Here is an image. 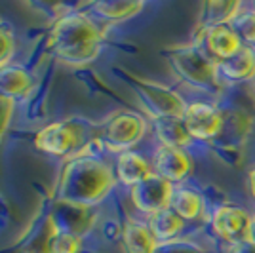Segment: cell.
<instances>
[{
    "label": "cell",
    "mask_w": 255,
    "mask_h": 253,
    "mask_svg": "<svg viewBox=\"0 0 255 253\" xmlns=\"http://www.w3.org/2000/svg\"><path fill=\"white\" fill-rule=\"evenodd\" d=\"M215 73L217 78L223 76L229 82H246L255 80V52L254 48L244 46L240 52L233 55L231 59L215 61Z\"/></svg>",
    "instance_id": "9a60e30c"
},
{
    "label": "cell",
    "mask_w": 255,
    "mask_h": 253,
    "mask_svg": "<svg viewBox=\"0 0 255 253\" xmlns=\"http://www.w3.org/2000/svg\"><path fill=\"white\" fill-rule=\"evenodd\" d=\"M168 61H170L173 73L192 88H196L200 92H215L219 88L215 61L198 46L171 48L168 52Z\"/></svg>",
    "instance_id": "7a4b0ae2"
},
{
    "label": "cell",
    "mask_w": 255,
    "mask_h": 253,
    "mask_svg": "<svg viewBox=\"0 0 255 253\" xmlns=\"http://www.w3.org/2000/svg\"><path fill=\"white\" fill-rule=\"evenodd\" d=\"M154 129H156V137H158L160 145H164V147L185 148L194 141L189 135L185 124H183V118H160V120H154Z\"/></svg>",
    "instance_id": "ffe728a7"
},
{
    "label": "cell",
    "mask_w": 255,
    "mask_h": 253,
    "mask_svg": "<svg viewBox=\"0 0 255 253\" xmlns=\"http://www.w3.org/2000/svg\"><path fill=\"white\" fill-rule=\"evenodd\" d=\"M248 183H250V192H252V196H254L255 200V166L248 173Z\"/></svg>",
    "instance_id": "f546056e"
},
{
    "label": "cell",
    "mask_w": 255,
    "mask_h": 253,
    "mask_svg": "<svg viewBox=\"0 0 255 253\" xmlns=\"http://www.w3.org/2000/svg\"><path fill=\"white\" fill-rule=\"evenodd\" d=\"M147 225H149L150 232H152V236L156 238L158 244L177 240V236H179L181 232H183V229H185V221H183L171 208L150 215Z\"/></svg>",
    "instance_id": "e0dca14e"
},
{
    "label": "cell",
    "mask_w": 255,
    "mask_h": 253,
    "mask_svg": "<svg viewBox=\"0 0 255 253\" xmlns=\"http://www.w3.org/2000/svg\"><path fill=\"white\" fill-rule=\"evenodd\" d=\"M233 253H255V244L250 238L242 240V242H238L233 248Z\"/></svg>",
    "instance_id": "f1b7e54d"
},
{
    "label": "cell",
    "mask_w": 255,
    "mask_h": 253,
    "mask_svg": "<svg viewBox=\"0 0 255 253\" xmlns=\"http://www.w3.org/2000/svg\"><path fill=\"white\" fill-rule=\"evenodd\" d=\"M55 234V225L52 219V210L42 211L29 231L25 232L21 244H19V253H52V240Z\"/></svg>",
    "instance_id": "4fadbf2b"
},
{
    "label": "cell",
    "mask_w": 255,
    "mask_h": 253,
    "mask_svg": "<svg viewBox=\"0 0 255 253\" xmlns=\"http://www.w3.org/2000/svg\"><path fill=\"white\" fill-rule=\"evenodd\" d=\"M13 50H15L13 29H11V25L4 17H0V69L10 65Z\"/></svg>",
    "instance_id": "d4e9b609"
},
{
    "label": "cell",
    "mask_w": 255,
    "mask_h": 253,
    "mask_svg": "<svg viewBox=\"0 0 255 253\" xmlns=\"http://www.w3.org/2000/svg\"><path fill=\"white\" fill-rule=\"evenodd\" d=\"M173 189H175L173 183L162 179L156 173H150L147 179H143L135 187L129 189V196H131L133 206L141 213H147L150 217L158 211L170 208Z\"/></svg>",
    "instance_id": "ba28073f"
},
{
    "label": "cell",
    "mask_w": 255,
    "mask_h": 253,
    "mask_svg": "<svg viewBox=\"0 0 255 253\" xmlns=\"http://www.w3.org/2000/svg\"><path fill=\"white\" fill-rule=\"evenodd\" d=\"M254 10H255V4H254Z\"/></svg>",
    "instance_id": "1f68e13d"
},
{
    "label": "cell",
    "mask_w": 255,
    "mask_h": 253,
    "mask_svg": "<svg viewBox=\"0 0 255 253\" xmlns=\"http://www.w3.org/2000/svg\"><path fill=\"white\" fill-rule=\"evenodd\" d=\"M80 250H82L80 236L55 231L52 240V253H80Z\"/></svg>",
    "instance_id": "484cf974"
},
{
    "label": "cell",
    "mask_w": 255,
    "mask_h": 253,
    "mask_svg": "<svg viewBox=\"0 0 255 253\" xmlns=\"http://www.w3.org/2000/svg\"><path fill=\"white\" fill-rule=\"evenodd\" d=\"M183 124L189 135L196 141H212L219 137L225 129V115L213 103H191L185 109Z\"/></svg>",
    "instance_id": "52a82bcc"
},
{
    "label": "cell",
    "mask_w": 255,
    "mask_h": 253,
    "mask_svg": "<svg viewBox=\"0 0 255 253\" xmlns=\"http://www.w3.org/2000/svg\"><path fill=\"white\" fill-rule=\"evenodd\" d=\"M154 253H202V250L185 240H171V242L158 244Z\"/></svg>",
    "instance_id": "4316f807"
},
{
    "label": "cell",
    "mask_w": 255,
    "mask_h": 253,
    "mask_svg": "<svg viewBox=\"0 0 255 253\" xmlns=\"http://www.w3.org/2000/svg\"><path fill=\"white\" fill-rule=\"evenodd\" d=\"M152 173L170 183H181L192 173V158L185 148L160 145L152 158Z\"/></svg>",
    "instance_id": "7c38bea8"
},
{
    "label": "cell",
    "mask_w": 255,
    "mask_h": 253,
    "mask_svg": "<svg viewBox=\"0 0 255 253\" xmlns=\"http://www.w3.org/2000/svg\"><path fill=\"white\" fill-rule=\"evenodd\" d=\"M82 137L84 127L78 122L61 120L42 127L34 137V147L52 156H73L76 148L82 145Z\"/></svg>",
    "instance_id": "277c9868"
},
{
    "label": "cell",
    "mask_w": 255,
    "mask_h": 253,
    "mask_svg": "<svg viewBox=\"0 0 255 253\" xmlns=\"http://www.w3.org/2000/svg\"><path fill=\"white\" fill-rule=\"evenodd\" d=\"M105 36L103 27L97 23L96 17L84 11H67L53 23L48 48L52 53L71 50L82 44L101 42Z\"/></svg>",
    "instance_id": "3957f363"
},
{
    "label": "cell",
    "mask_w": 255,
    "mask_h": 253,
    "mask_svg": "<svg viewBox=\"0 0 255 253\" xmlns=\"http://www.w3.org/2000/svg\"><path fill=\"white\" fill-rule=\"evenodd\" d=\"M150 173H152V164L143 154H139L135 150H124L117 154L115 175L120 185L131 189L143 179H147Z\"/></svg>",
    "instance_id": "5bb4252c"
},
{
    "label": "cell",
    "mask_w": 255,
    "mask_h": 253,
    "mask_svg": "<svg viewBox=\"0 0 255 253\" xmlns=\"http://www.w3.org/2000/svg\"><path fill=\"white\" fill-rule=\"evenodd\" d=\"M32 86L31 74L19 65H8L0 69V97L15 99L25 95Z\"/></svg>",
    "instance_id": "ac0fdd59"
},
{
    "label": "cell",
    "mask_w": 255,
    "mask_h": 253,
    "mask_svg": "<svg viewBox=\"0 0 255 253\" xmlns=\"http://www.w3.org/2000/svg\"><path fill=\"white\" fill-rule=\"evenodd\" d=\"M242 4L240 2H225V0H215V2H206L200 13V27H213V25H233V21L240 15Z\"/></svg>",
    "instance_id": "d6986e66"
},
{
    "label": "cell",
    "mask_w": 255,
    "mask_h": 253,
    "mask_svg": "<svg viewBox=\"0 0 255 253\" xmlns=\"http://www.w3.org/2000/svg\"><path fill=\"white\" fill-rule=\"evenodd\" d=\"M143 8H145V4L137 2V0L94 2V4H90V10L94 11V15L99 19H105V21H124V19L137 15Z\"/></svg>",
    "instance_id": "44dd1931"
},
{
    "label": "cell",
    "mask_w": 255,
    "mask_h": 253,
    "mask_svg": "<svg viewBox=\"0 0 255 253\" xmlns=\"http://www.w3.org/2000/svg\"><path fill=\"white\" fill-rule=\"evenodd\" d=\"M170 208L179 215L183 221H194L202 215L204 200L196 190L189 189V187H175Z\"/></svg>",
    "instance_id": "7402d4cb"
},
{
    "label": "cell",
    "mask_w": 255,
    "mask_h": 253,
    "mask_svg": "<svg viewBox=\"0 0 255 253\" xmlns=\"http://www.w3.org/2000/svg\"><path fill=\"white\" fill-rule=\"evenodd\" d=\"M233 29L238 32V36L242 38L250 48L255 46V10H244L240 11V15L233 21Z\"/></svg>",
    "instance_id": "cb8c5ba5"
},
{
    "label": "cell",
    "mask_w": 255,
    "mask_h": 253,
    "mask_svg": "<svg viewBox=\"0 0 255 253\" xmlns=\"http://www.w3.org/2000/svg\"><path fill=\"white\" fill-rule=\"evenodd\" d=\"M115 185L117 175L111 166L94 154H78L65 164L55 200L96 208V204L103 200Z\"/></svg>",
    "instance_id": "6da1fadb"
},
{
    "label": "cell",
    "mask_w": 255,
    "mask_h": 253,
    "mask_svg": "<svg viewBox=\"0 0 255 253\" xmlns=\"http://www.w3.org/2000/svg\"><path fill=\"white\" fill-rule=\"evenodd\" d=\"M11 111H13V99L0 97V139H2V133H4V129L8 126Z\"/></svg>",
    "instance_id": "83f0119b"
},
{
    "label": "cell",
    "mask_w": 255,
    "mask_h": 253,
    "mask_svg": "<svg viewBox=\"0 0 255 253\" xmlns=\"http://www.w3.org/2000/svg\"><path fill=\"white\" fill-rule=\"evenodd\" d=\"M131 82L137 90V95L143 107H145V111L154 120H160V118H183L187 103L175 92H171L170 88L158 84V82L141 80V78H131Z\"/></svg>",
    "instance_id": "5b68a950"
},
{
    "label": "cell",
    "mask_w": 255,
    "mask_h": 253,
    "mask_svg": "<svg viewBox=\"0 0 255 253\" xmlns=\"http://www.w3.org/2000/svg\"><path fill=\"white\" fill-rule=\"evenodd\" d=\"M99 52H101V42H92V44L76 46V48H71V50L52 53V55L57 61H61V63L80 67V65H88L92 63V61H96Z\"/></svg>",
    "instance_id": "603a6c76"
},
{
    "label": "cell",
    "mask_w": 255,
    "mask_h": 253,
    "mask_svg": "<svg viewBox=\"0 0 255 253\" xmlns=\"http://www.w3.org/2000/svg\"><path fill=\"white\" fill-rule=\"evenodd\" d=\"M252 221H254V217L244 208L231 206V204L219 206L212 213L213 232L221 240H227V242L234 244V246L238 242H242V240H248Z\"/></svg>",
    "instance_id": "30bf717a"
},
{
    "label": "cell",
    "mask_w": 255,
    "mask_h": 253,
    "mask_svg": "<svg viewBox=\"0 0 255 253\" xmlns=\"http://www.w3.org/2000/svg\"><path fill=\"white\" fill-rule=\"evenodd\" d=\"M122 244L126 253H154L156 250V238L152 236L149 225L141 221L129 219L122 229Z\"/></svg>",
    "instance_id": "2e32d148"
},
{
    "label": "cell",
    "mask_w": 255,
    "mask_h": 253,
    "mask_svg": "<svg viewBox=\"0 0 255 253\" xmlns=\"http://www.w3.org/2000/svg\"><path fill=\"white\" fill-rule=\"evenodd\" d=\"M248 238L255 244V217H254V221H252V227H250V236H248Z\"/></svg>",
    "instance_id": "4dcf8cb0"
},
{
    "label": "cell",
    "mask_w": 255,
    "mask_h": 253,
    "mask_svg": "<svg viewBox=\"0 0 255 253\" xmlns=\"http://www.w3.org/2000/svg\"><path fill=\"white\" fill-rule=\"evenodd\" d=\"M145 118L135 113H120L113 116L105 126L101 143L113 152H124L131 150L133 145H137L141 137L145 135Z\"/></svg>",
    "instance_id": "8992f818"
},
{
    "label": "cell",
    "mask_w": 255,
    "mask_h": 253,
    "mask_svg": "<svg viewBox=\"0 0 255 253\" xmlns=\"http://www.w3.org/2000/svg\"><path fill=\"white\" fill-rule=\"evenodd\" d=\"M52 219L55 225V231L69 232L75 236H84L86 232L94 229L97 219V213L94 206H82V204H71V202L55 200L52 206Z\"/></svg>",
    "instance_id": "9c48e42d"
},
{
    "label": "cell",
    "mask_w": 255,
    "mask_h": 253,
    "mask_svg": "<svg viewBox=\"0 0 255 253\" xmlns=\"http://www.w3.org/2000/svg\"><path fill=\"white\" fill-rule=\"evenodd\" d=\"M200 50L210 53L213 61H225L231 59L233 55L244 48L242 38L238 32L233 29V25H213V27H204L200 31Z\"/></svg>",
    "instance_id": "8fae6325"
}]
</instances>
